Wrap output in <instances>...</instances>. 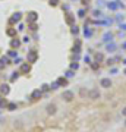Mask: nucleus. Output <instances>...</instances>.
I'll return each mask as SVG.
<instances>
[{
  "instance_id": "nucleus-38",
  "label": "nucleus",
  "mask_w": 126,
  "mask_h": 132,
  "mask_svg": "<svg viewBox=\"0 0 126 132\" xmlns=\"http://www.w3.org/2000/svg\"><path fill=\"white\" fill-rule=\"evenodd\" d=\"M120 60H122L120 56H116V57H114V62H120Z\"/></svg>"
},
{
  "instance_id": "nucleus-26",
  "label": "nucleus",
  "mask_w": 126,
  "mask_h": 132,
  "mask_svg": "<svg viewBox=\"0 0 126 132\" xmlns=\"http://www.w3.org/2000/svg\"><path fill=\"white\" fill-rule=\"evenodd\" d=\"M9 57H13V59H15V57H18V51L10 50V51H9Z\"/></svg>"
},
{
  "instance_id": "nucleus-40",
  "label": "nucleus",
  "mask_w": 126,
  "mask_h": 132,
  "mask_svg": "<svg viewBox=\"0 0 126 132\" xmlns=\"http://www.w3.org/2000/svg\"><path fill=\"white\" fill-rule=\"evenodd\" d=\"M122 114H123V116L126 117V107H123V109H122Z\"/></svg>"
},
{
  "instance_id": "nucleus-46",
  "label": "nucleus",
  "mask_w": 126,
  "mask_h": 132,
  "mask_svg": "<svg viewBox=\"0 0 126 132\" xmlns=\"http://www.w3.org/2000/svg\"><path fill=\"white\" fill-rule=\"evenodd\" d=\"M125 128H126V119H125Z\"/></svg>"
},
{
  "instance_id": "nucleus-10",
  "label": "nucleus",
  "mask_w": 126,
  "mask_h": 132,
  "mask_svg": "<svg viewBox=\"0 0 126 132\" xmlns=\"http://www.w3.org/2000/svg\"><path fill=\"white\" fill-rule=\"evenodd\" d=\"M21 18H22V13L16 12V13L10 18V24H16V22H19V21H21Z\"/></svg>"
},
{
  "instance_id": "nucleus-33",
  "label": "nucleus",
  "mask_w": 126,
  "mask_h": 132,
  "mask_svg": "<svg viewBox=\"0 0 126 132\" xmlns=\"http://www.w3.org/2000/svg\"><path fill=\"white\" fill-rule=\"evenodd\" d=\"M50 5H51V6H57L59 5V0H50Z\"/></svg>"
},
{
  "instance_id": "nucleus-30",
  "label": "nucleus",
  "mask_w": 126,
  "mask_h": 132,
  "mask_svg": "<svg viewBox=\"0 0 126 132\" xmlns=\"http://www.w3.org/2000/svg\"><path fill=\"white\" fill-rule=\"evenodd\" d=\"M78 32H79L78 26H76V25H73V26H72V34H78Z\"/></svg>"
},
{
  "instance_id": "nucleus-43",
  "label": "nucleus",
  "mask_w": 126,
  "mask_h": 132,
  "mask_svg": "<svg viewBox=\"0 0 126 132\" xmlns=\"http://www.w3.org/2000/svg\"><path fill=\"white\" fill-rule=\"evenodd\" d=\"M82 3H84V5H88V3H89V0H82Z\"/></svg>"
},
{
  "instance_id": "nucleus-2",
  "label": "nucleus",
  "mask_w": 126,
  "mask_h": 132,
  "mask_svg": "<svg viewBox=\"0 0 126 132\" xmlns=\"http://www.w3.org/2000/svg\"><path fill=\"white\" fill-rule=\"evenodd\" d=\"M62 98H63L65 101H72V100L75 98V94H73V91H70V90H66V91L62 93Z\"/></svg>"
},
{
  "instance_id": "nucleus-24",
  "label": "nucleus",
  "mask_w": 126,
  "mask_h": 132,
  "mask_svg": "<svg viewBox=\"0 0 126 132\" xmlns=\"http://www.w3.org/2000/svg\"><path fill=\"white\" fill-rule=\"evenodd\" d=\"M85 15H87L85 9H81V10H78V16H79V18H85Z\"/></svg>"
},
{
  "instance_id": "nucleus-23",
  "label": "nucleus",
  "mask_w": 126,
  "mask_h": 132,
  "mask_svg": "<svg viewBox=\"0 0 126 132\" xmlns=\"http://www.w3.org/2000/svg\"><path fill=\"white\" fill-rule=\"evenodd\" d=\"M106 63H107L108 66H113V65H114V57H108V59L106 60Z\"/></svg>"
},
{
  "instance_id": "nucleus-39",
  "label": "nucleus",
  "mask_w": 126,
  "mask_h": 132,
  "mask_svg": "<svg viewBox=\"0 0 126 132\" xmlns=\"http://www.w3.org/2000/svg\"><path fill=\"white\" fill-rule=\"evenodd\" d=\"M120 28H122L123 31H126V24H120Z\"/></svg>"
},
{
  "instance_id": "nucleus-37",
  "label": "nucleus",
  "mask_w": 126,
  "mask_h": 132,
  "mask_svg": "<svg viewBox=\"0 0 126 132\" xmlns=\"http://www.w3.org/2000/svg\"><path fill=\"white\" fill-rule=\"evenodd\" d=\"M120 19L123 21V15H117V18H116V21H120Z\"/></svg>"
},
{
  "instance_id": "nucleus-28",
  "label": "nucleus",
  "mask_w": 126,
  "mask_h": 132,
  "mask_svg": "<svg viewBox=\"0 0 126 132\" xmlns=\"http://www.w3.org/2000/svg\"><path fill=\"white\" fill-rule=\"evenodd\" d=\"M59 87H60V85H59V82H57V81H56V82H53L51 85H50V88H51V90H57Z\"/></svg>"
},
{
  "instance_id": "nucleus-12",
  "label": "nucleus",
  "mask_w": 126,
  "mask_h": 132,
  "mask_svg": "<svg viewBox=\"0 0 126 132\" xmlns=\"http://www.w3.org/2000/svg\"><path fill=\"white\" fill-rule=\"evenodd\" d=\"M46 110H47V113L48 114H54L56 113V104H47V107H46Z\"/></svg>"
},
{
  "instance_id": "nucleus-19",
  "label": "nucleus",
  "mask_w": 126,
  "mask_h": 132,
  "mask_svg": "<svg viewBox=\"0 0 126 132\" xmlns=\"http://www.w3.org/2000/svg\"><path fill=\"white\" fill-rule=\"evenodd\" d=\"M66 22H68V24H69L70 26H73V25H75V21H73V16L68 13V16H66Z\"/></svg>"
},
{
  "instance_id": "nucleus-4",
  "label": "nucleus",
  "mask_w": 126,
  "mask_h": 132,
  "mask_svg": "<svg viewBox=\"0 0 126 132\" xmlns=\"http://www.w3.org/2000/svg\"><path fill=\"white\" fill-rule=\"evenodd\" d=\"M100 97H101V94H100V91L97 88H92V90L88 91V98H91V100H97Z\"/></svg>"
},
{
  "instance_id": "nucleus-21",
  "label": "nucleus",
  "mask_w": 126,
  "mask_h": 132,
  "mask_svg": "<svg viewBox=\"0 0 126 132\" xmlns=\"http://www.w3.org/2000/svg\"><path fill=\"white\" fill-rule=\"evenodd\" d=\"M57 82H59V85H66V84H68V78H59L57 79Z\"/></svg>"
},
{
  "instance_id": "nucleus-47",
  "label": "nucleus",
  "mask_w": 126,
  "mask_h": 132,
  "mask_svg": "<svg viewBox=\"0 0 126 132\" xmlns=\"http://www.w3.org/2000/svg\"><path fill=\"white\" fill-rule=\"evenodd\" d=\"M125 65H126V59H125Z\"/></svg>"
},
{
  "instance_id": "nucleus-18",
  "label": "nucleus",
  "mask_w": 126,
  "mask_h": 132,
  "mask_svg": "<svg viewBox=\"0 0 126 132\" xmlns=\"http://www.w3.org/2000/svg\"><path fill=\"white\" fill-rule=\"evenodd\" d=\"M65 76L68 78V79L73 78V76H75V70H72V69H68V70H66V72H65Z\"/></svg>"
},
{
  "instance_id": "nucleus-44",
  "label": "nucleus",
  "mask_w": 126,
  "mask_h": 132,
  "mask_svg": "<svg viewBox=\"0 0 126 132\" xmlns=\"http://www.w3.org/2000/svg\"><path fill=\"white\" fill-rule=\"evenodd\" d=\"M122 47H123V49H126V41L123 43V46H122Z\"/></svg>"
},
{
  "instance_id": "nucleus-17",
  "label": "nucleus",
  "mask_w": 126,
  "mask_h": 132,
  "mask_svg": "<svg viewBox=\"0 0 126 132\" xmlns=\"http://www.w3.org/2000/svg\"><path fill=\"white\" fill-rule=\"evenodd\" d=\"M29 65L28 63H22V66H21V72H23V73H28L29 72Z\"/></svg>"
},
{
  "instance_id": "nucleus-27",
  "label": "nucleus",
  "mask_w": 126,
  "mask_h": 132,
  "mask_svg": "<svg viewBox=\"0 0 126 132\" xmlns=\"http://www.w3.org/2000/svg\"><path fill=\"white\" fill-rule=\"evenodd\" d=\"M73 53L79 54V53H81V46H73Z\"/></svg>"
},
{
  "instance_id": "nucleus-11",
  "label": "nucleus",
  "mask_w": 126,
  "mask_h": 132,
  "mask_svg": "<svg viewBox=\"0 0 126 132\" xmlns=\"http://www.w3.org/2000/svg\"><path fill=\"white\" fill-rule=\"evenodd\" d=\"M92 34H94V31H92V29L89 28V26L85 24V29H84V35H85L87 38H91V37H92Z\"/></svg>"
},
{
  "instance_id": "nucleus-29",
  "label": "nucleus",
  "mask_w": 126,
  "mask_h": 132,
  "mask_svg": "<svg viewBox=\"0 0 126 132\" xmlns=\"http://www.w3.org/2000/svg\"><path fill=\"white\" fill-rule=\"evenodd\" d=\"M18 76H19V72H13L10 79H12V81H15V79H18Z\"/></svg>"
},
{
  "instance_id": "nucleus-7",
  "label": "nucleus",
  "mask_w": 126,
  "mask_h": 132,
  "mask_svg": "<svg viewBox=\"0 0 126 132\" xmlns=\"http://www.w3.org/2000/svg\"><path fill=\"white\" fill-rule=\"evenodd\" d=\"M41 95H43V91H41V88H37V90H34V91L31 93V98H32V100H38Z\"/></svg>"
},
{
  "instance_id": "nucleus-42",
  "label": "nucleus",
  "mask_w": 126,
  "mask_h": 132,
  "mask_svg": "<svg viewBox=\"0 0 126 132\" xmlns=\"http://www.w3.org/2000/svg\"><path fill=\"white\" fill-rule=\"evenodd\" d=\"M18 29H19V31H23V29H25V28H23V25H22V24L19 25V28H18Z\"/></svg>"
},
{
  "instance_id": "nucleus-1",
  "label": "nucleus",
  "mask_w": 126,
  "mask_h": 132,
  "mask_svg": "<svg viewBox=\"0 0 126 132\" xmlns=\"http://www.w3.org/2000/svg\"><path fill=\"white\" fill-rule=\"evenodd\" d=\"M106 5H107V7L110 9V10H114V12L119 10L120 7H122V9L125 7V5H123L122 2H116V0H114V2H108V3H106Z\"/></svg>"
},
{
  "instance_id": "nucleus-20",
  "label": "nucleus",
  "mask_w": 126,
  "mask_h": 132,
  "mask_svg": "<svg viewBox=\"0 0 126 132\" xmlns=\"http://www.w3.org/2000/svg\"><path fill=\"white\" fill-rule=\"evenodd\" d=\"M10 46H12L13 49H18V47L21 46V41H19L18 38H15V40H12V43H10Z\"/></svg>"
},
{
  "instance_id": "nucleus-48",
  "label": "nucleus",
  "mask_w": 126,
  "mask_h": 132,
  "mask_svg": "<svg viewBox=\"0 0 126 132\" xmlns=\"http://www.w3.org/2000/svg\"><path fill=\"white\" fill-rule=\"evenodd\" d=\"M0 113H2V112H0Z\"/></svg>"
},
{
  "instance_id": "nucleus-6",
  "label": "nucleus",
  "mask_w": 126,
  "mask_h": 132,
  "mask_svg": "<svg viewBox=\"0 0 126 132\" xmlns=\"http://www.w3.org/2000/svg\"><path fill=\"white\" fill-rule=\"evenodd\" d=\"M106 50H107V51H110V53L116 51V50H117V44H116L114 41H110V43H106Z\"/></svg>"
},
{
  "instance_id": "nucleus-3",
  "label": "nucleus",
  "mask_w": 126,
  "mask_h": 132,
  "mask_svg": "<svg viewBox=\"0 0 126 132\" xmlns=\"http://www.w3.org/2000/svg\"><path fill=\"white\" fill-rule=\"evenodd\" d=\"M27 59H28V63H34V62L38 59V53H37V50H31V51H28Z\"/></svg>"
},
{
  "instance_id": "nucleus-8",
  "label": "nucleus",
  "mask_w": 126,
  "mask_h": 132,
  "mask_svg": "<svg viewBox=\"0 0 126 132\" xmlns=\"http://www.w3.org/2000/svg\"><path fill=\"white\" fill-rule=\"evenodd\" d=\"M113 38H114V35H113V32H110V31L104 32V35H103V41H104V43H110V41H113Z\"/></svg>"
},
{
  "instance_id": "nucleus-15",
  "label": "nucleus",
  "mask_w": 126,
  "mask_h": 132,
  "mask_svg": "<svg viewBox=\"0 0 126 132\" xmlns=\"http://www.w3.org/2000/svg\"><path fill=\"white\" fill-rule=\"evenodd\" d=\"M94 60H95V62H98V63H101V62L104 60L103 53H95V54H94Z\"/></svg>"
},
{
  "instance_id": "nucleus-41",
  "label": "nucleus",
  "mask_w": 126,
  "mask_h": 132,
  "mask_svg": "<svg viewBox=\"0 0 126 132\" xmlns=\"http://www.w3.org/2000/svg\"><path fill=\"white\" fill-rule=\"evenodd\" d=\"M29 40H31V38H29V37H23V43H28V41H29Z\"/></svg>"
},
{
  "instance_id": "nucleus-16",
  "label": "nucleus",
  "mask_w": 126,
  "mask_h": 132,
  "mask_svg": "<svg viewBox=\"0 0 126 132\" xmlns=\"http://www.w3.org/2000/svg\"><path fill=\"white\" fill-rule=\"evenodd\" d=\"M16 107H18V104H16V103H7V104H6V109L10 110V112L16 110Z\"/></svg>"
},
{
  "instance_id": "nucleus-22",
  "label": "nucleus",
  "mask_w": 126,
  "mask_h": 132,
  "mask_svg": "<svg viewBox=\"0 0 126 132\" xmlns=\"http://www.w3.org/2000/svg\"><path fill=\"white\" fill-rule=\"evenodd\" d=\"M70 69H72V70H75V72H76V70L79 69V63H78V62H73V63L70 65Z\"/></svg>"
},
{
  "instance_id": "nucleus-9",
  "label": "nucleus",
  "mask_w": 126,
  "mask_h": 132,
  "mask_svg": "<svg viewBox=\"0 0 126 132\" xmlns=\"http://www.w3.org/2000/svg\"><path fill=\"white\" fill-rule=\"evenodd\" d=\"M9 93H10V87L7 85V84H2V85H0V94L7 95Z\"/></svg>"
},
{
  "instance_id": "nucleus-31",
  "label": "nucleus",
  "mask_w": 126,
  "mask_h": 132,
  "mask_svg": "<svg viewBox=\"0 0 126 132\" xmlns=\"http://www.w3.org/2000/svg\"><path fill=\"white\" fill-rule=\"evenodd\" d=\"M0 60H2V62H3L5 65H9V57H5V56H3L2 59H0Z\"/></svg>"
},
{
  "instance_id": "nucleus-32",
  "label": "nucleus",
  "mask_w": 126,
  "mask_h": 132,
  "mask_svg": "<svg viewBox=\"0 0 126 132\" xmlns=\"http://www.w3.org/2000/svg\"><path fill=\"white\" fill-rule=\"evenodd\" d=\"M48 88H50V87H48L47 84H43V85H41V91H47Z\"/></svg>"
},
{
  "instance_id": "nucleus-35",
  "label": "nucleus",
  "mask_w": 126,
  "mask_h": 132,
  "mask_svg": "<svg viewBox=\"0 0 126 132\" xmlns=\"http://www.w3.org/2000/svg\"><path fill=\"white\" fill-rule=\"evenodd\" d=\"M85 62H87V63H92V62H91V57H89V56H85Z\"/></svg>"
},
{
  "instance_id": "nucleus-36",
  "label": "nucleus",
  "mask_w": 126,
  "mask_h": 132,
  "mask_svg": "<svg viewBox=\"0 0 126 132\" xmlns=\"http://www.w3.org/2000/svg\"><path fill=\"white\" fill-rule=\"evenodd\" d=\"M6 106V101L5 100H0V107H5Z\"/></svg>"
},
{
  "instance_id": "nucleus-5",
  "label": "nucleus",
  "mask_w": 126,
  "mask_h": 132,
  "mask_svg": "<svg viewBox=\"0 0 126 132\" xmlns=\"http://www.w3.org/2000/svg\"><path fill=\"white\" fill-rule=\"evenodd\" d=\"M100 87L110 88V87H112V79H110V78H101V81H100Z\"/></svg>"
},
{
  "instance_id": "nucleus-34",
  "label": "nucleus",
  "mask_w": 126,
  "mask_h": 132,
  "mask_svg": "<svg viewBox=\"0 0 126 132\" xmlns=\"http://www.w3.org/2000/svg\"><path fill=\"white\" fill-rule=\"evenodd\" d=\"M7 34H9V35H15L16 31H15V29H9V31H7Z\"/></svg>"
},
{
  "instance_id": "nucleus-45",
  "label": "nucleus",
  "mask_w": 126,
  "mask_h": 132,
  "mask_svg": "<svg viewBox=\"0 0 126 132\" xmlns=\"http://www.w3.org/2000/svg\"><path fill=\"white\" fill-rule=\"evenodd\" d=\"M123 73H125V75H126V68H125V70H123Z\"/></svg>"
},
{
  "instance_id": "nucleus-14",
  "label": "nucleus",
  "mask_w": 126,
  "mask_h": 132,
  "mask_svg": "<svg viewBox=\"0 0 126 132\" xmlns=\"http://www.w3.org/2000/svg\"><path fill=\"white\" fill-rule=\"evenodd\" d=\"M92 16H94L95 19H101V18H104V16H103V12L100 10V9H95V10L92 12Z\"/></svg>"
},
{
  "instance_id": "nucleus-25",
  "label": "nucleus",
  "mask_w": 126,
  "mask_h": 132,
  "mask_svg": "<svg viewBox=\"0 0 126 132\" xmlns=\"http://www.w3.org/2000/svg\"><path fill=\"white\" fill-rule=\"evenodd\" d=\"M79 94H81V97H87V95H88V91L85 90V88H81V90H79Z\"/></svg>"
},
{
  "instance_id": "nucleus-13",
  "label": "nucleus",
  "mask_w": 126,
  "mask_h": 132,
  "mask_svg": "<svg viewBox=\"0 0 126 132\" xmlns=\"http://www.w3.org/2000/svg\"><path fill=\"white\" fill-rule=\"evenodd\" d=\"M37 12H29L28 13V22H35L37 21Z\"/></svg>"
}]
</instances>
